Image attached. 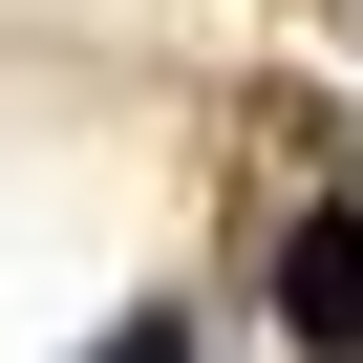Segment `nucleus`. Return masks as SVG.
Segmentation results:
<instances>
[{
  "mask_svg": "<svg viewBox=\"0 0 363 363\" xmlns=\"http://www.w3.org/2000/svg\"><path fill=\"white\" fill-rule=\"evenodd\" d=\"M278 342L299 363H363V214H299L278 235Z\"/></svg>",
  "mask_w": 363,
  "mask_h": 363,
  "instance_id": "nucleus-1",
  "label": "nucleus"
},
{
  "mask_svg": "<svg viewBox=\"0 0 363 363\" xmlns=\"http://www.w3.org/2000/svg\"><path fill=\"white\" fill-rule=\"evenodd\" d=\"M107 363H193V342H171V320H128V342H107Z\"/></svg>",
  "mask_w": 363,
  "mask_h": 363,
  "instance_id": "nucleus-2",
  "label": "nucleus"
}]
</instances>
